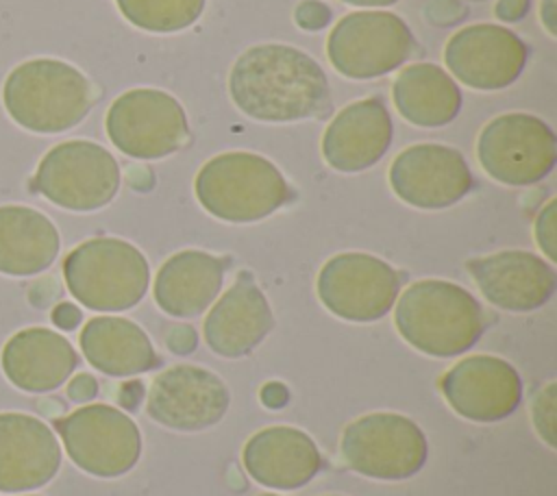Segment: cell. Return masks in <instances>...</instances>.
I'll use <instances>...</instances> for the list:
<instances>
[{
	"label": "cell",
	"instance_id": "6da1fadb",
	"mask_svg": "<svg viewBox=\"0 0 557 496\" xmlns=\"http://www.w3.org/2000/svg\"><path fill=\"white\" fill-rule=\"evenodd\" d=\"M233 104L257 122L287 124L326 115L331 87L320 63L287 44H257L228 72Z\"/></svg>",
	"mask_w": 557,
	"mask_h": 496
},
{
	"label": "cell",
	"instance_id": "7a4b0ae2",
	"mask_svg": "<svg viewBox=\"0 0 557 496\" xmlns=\"http://www.w3.org/2000/svg\"><path fill=\"white\" fill-rule=\"evenodd\" d=\"M392 309L398 335L426 357H459L485 331V313L479 300L466 287L442 278L411 283Z\"/></svg>",
	"mask_w": 557,
	"mask_h": 496
},
{
	"label": "cell",
	"instance_id": "3957f363",
	"mask_svg": "<svg viewBox=\"0 0 557 496\" xmlns=\"http://www.w3.org/2000/svg\"><path fill=\"white\" fill-rule=\"evenodd\" d=\"M2 104L9 117L30 133H63L91 111L94 87L72 63L37 57L9 72Z\"/></svg>",
	"mask_w": 557,
	"mask_h": 496
},
{
	"label": "cell",
	"instance_id": "277c9868",
	"mask_svg": "<svg viewBox=\"0 0 557 496\" xmlns=\"http://www.w3.org/2000/svg\"><path fill=\"white\" fill-rule=\"evenodd\" d=\"M194 194L209 215L231 224L259 222L294 196L270 159L246 150L220 152L202 163Z\"/></svg>",
	"mask_w": 557,
	"mask_h": 496
},
{
	"label": "cell",
	"instance_id": "5b68a950",
	"mask_svg": "<svg viewBox=\"0 0 557 496\" xmlns=\"http://www.w3.org/2000/svg\"><path fill=\"white\" fill-rule=\"evenodd\" d=\"M67 292L91 311H126L139 305L150 285L146 255L120 237H91L63 261Z\"/></svg>",
	"mask_w": 557,
	"mask_h": 496
},
{
	"label": "cell",
	"instance_id": "8992f818",
	"mask_svg": "<svg viewBox=\"0 0 557 496\" xmlns=\"http://www.w3.org/2000/svg\"><path fill=\"white\" fill-rule=\"evenodd\" d=\"M122 183L115 157L100 144L70 139L52 146L39 161L33 189L52 204L89 213L107 207Z\"/></svg>",
	"mask_w": 557,
	"mask_h": 496
},
{
	"label": "cell",
	"instance_id": "52a82bcc",
	"mask_svg": "<svg viewBox=\"0 0 557 496\" xmlns=\"http://www.w3.org/2000/svg\"><path fill=\"white\" fill-rule=\"evenodd\" d=\"M344 463L376 481H405L422 470L429 444L422 429L407 416L374 411L352 420L339 439Z\"/></svg>",
	"mask_w": 557,
	"mask_h": 496
},
{
	"label": "cell",
	"instance_id": "ba28073f",
	"mask_svg": "<svg viewBox=\"0 0 557 496\" xmlns=\"http://www.w3.org/2000/svg\"><path fill=\"white\" fill-rule=\"evenodd\" d=\"M104 128L122 154L141 161L165 159L189 139L183 104L172 94L152 87L120 94L107 109Z\"/></svg>",
	"mask_w": 557,
	"mask_h": 496
},
{
	"label": "cell",
	"instance_id": "9c48e42d",
	"mask_svg": "<svg viewBox=\"0 0 557 496\" xmlns=\"http://www.w3.org/2000/svg\"><path fill=\"white\" fill-rule=\"evenodd\" d=\"M476 161L496 183L527 187L546 178L557 163L553 128L531 113L492 117L476 137Z\"/></svg>",
	"mask_w": 557,
	"mask_h": 496
},
{
	"label": "cell",
	"instance_id": "30bf717a",
	"mask_svg": "<svg viewBox=\"0 0 557 496\" xmlns=\"http://www.w3.org/2000/svg\"><path fill=\"white\" fill-rule=\"evenodd\" d=\"M413 48L409 26L389 11L348 13L326 37V57L333 70L352 80L394 72L411 57Z\"/></svg>",
	"mask_w": 557,
	"mask_h": 496
},
{
	"label": "cell",
	"instance_id": "8fae6325",
	"mask_svg": "<svg viewBox=\"0 0 557 496\" xmlns=\"http://www.w3.org/2000/svg\"><path fill=\"white\" fill-rule=\"evenodd\" d=\"M67 457L83 472L115 479L131 472L141 457V433L131 416L111 405L94 402L57 420Z\"/></svg>",
	"mask_w": 557,
	"mask_h": 496
},
{
	"label": "cell",
	"instance_id": "7c38bea8",
	"mask_svg": "<svg viewBox=\"0 0 557 496\" xmlns=\"http://www.w3.org/2000/svg\"><path fill=\"white\" fill-rule=\"evenodd\" d=\"M400 292V274L370 252H339L324 261L315 278L322 307L346 322L385 318Z\"/></svg>",
	"mask_w": 557,
	"mask_h": 496
},
{
	"label": "cell",
	"instance_id": "4fadbf2b",
	"mask_svg": "<svg viewBox=\"0 0 557 496\" xmlns=\"http://www.w3.org/2000/svg\"><path fill=\"white\" fill-rule=\"evenodd\" d=\"M231 405L226 383L211 370L178 363L159 372L146 392V413L165 429L198 433L218 424Z\"/></svg>",
	"mask_w": 557,
	"mask_h": 496
},
{
	"label": "cell",
	"instance_id": "5bb4252c",
	"mask_svg": "<svg viewBox=\"0 0 557 496\" xmlns=\"http://www.w3.org/2000/svg\"><path fill=\"white\" fill-rule=\"evenodd\" d=\"M387 181L398 200L422 211L457 204L474 183L463 154L444 144L407 146L392 159Z\"/></svg>",
	"mask_w": 557,
	"mask_h": 496
},
{
	"label": "cell",
	"instance_id": "9a60e30c",
	"mask_svg": "<svg viewBox=\"0 0 557 496\" xmlns=\"http://www.w3.org/2000/svg\"><path fill=\"white\" fill-rule=\"evenodd\" d=\"M446 405L470 422H498L522 402V379L518 370L496 355H470L453 363L440 379Z\"/></svg>",
	"mask_w": 557,
	"mask_h": 496
},
{
	"label": "cell",
	"instance_id": "2e32d148",
	"mask_svg": "<svg viewBox=\"0 0 557 496\" xmlns=\"http://www.w3.org/2000/svg\"><path fill=\"white\" fill-rule=\"evenodd\" d=\"M527 44L500 24H470L444 46L448 72L466 87L496 91L509 87L527 65Z\"/></svg>",
	"mask_w": 557,
	"mask_h": 496
},
{
	"label": "cell",
	"instance_id": "e0dca14e",
	"mask_svg": "<svg viewBox=\"0 0 557 496\" xmlns=\"http://www.w3.org/2000/svg\"><path fill=\"white\" fill-rule=\"evenodd\" d=\"M483 298L509 313L544 307L557 287L555 268L527 250H498L466 263Z\"/></svg>",
	"mask_w": 557,
	"mask_h": 496
},
{
	"label": "cell",
	"instance_id": "ac0fdd59",
	"mask_svg": "<svg viewBox=\"0 0 557 496\" xmlns=\"http://www.w3.org/2000/svg\"><path fill=\"white\" fill-rule=\"evenodd\" d=\"M274 328L272 307L248 272L211 305L202 335L207 346L224 359H239L252 352Z\"/></svg>",
	"mask_w": 557,
	"mask_h": 496
},
{
	"label": "cell",
	"instance_id": "d6986e66",
	"mask_svg": "<svg viewBox=\"0 0 557 496\" xmlns=\"http://www.w3.org/2000/svg\"><path fill=\"white\" fill-rule=\"evenodd\" d=\"M392 135V117L383 100H355L326 124L320 141L322 159L344 174L363 172L383 159Z\"/></svg>",
	"mask_w": 557,
	"mask_h": 496
},
{
	"label": "cell",
	"instance_id": "ffe728a7",
	"mask_svg": "<svg viewBox=\"0 0 557 496\" xmlns=\"http://www.w3.org/2000/svg\"><path fill=\"white\" fill-rule=\"evenodd\" d=\"M61 446L52 429L28 413H0V492H28L54 479Z\"/></svg>",
	"mask_w": 557,
	"mask_h": 496
},
{
	"label": "cell",
	"instance_id": "44dd1931",
	"mask_svg": "<svg viewBox=\"0 0 557 496\" xmlns=\"http://www.w3.org/2000/svg\"><path fill=\"white\" fill-rule=\"evenodd\" d=\"M242 461L252 481L278 492L305 487L322 468L315 442L289 424L265 426L250 435Z\"/></svg>",
	"mask_w": 557,
	"mask_h": 496
},
{
	"label": "cell",
	"instance_id": "7402d4cb",
	"mask_svg": "<svg viewBox=\"0 0 557 496\" xmlns=\"http://www.w3.org/2000/svg\"><path fill=\"white\" fill-rule=\"evenodd\" d=\"M0 365L17 389L46 394L70 379L78 365V355L61 333L30 326L9 337L0 352Z\"/></svg>",
	"mask_w": 557,
	"mask_h": 496
},
{
	"label": "cell",
	"instance_id": "603a6c76",
	"mask_svg": "<svg viewBox=\"0 0 557 496\" xmlns=\"http://www.w3.org/2000/svg\"><path fill=\"white\" fill-rule=\"evenodd\" d=\"M228 261L205 250L187 248L168 257L157 270L152 296L172 318H196L218 298Z\"/></svg>",
	"mask_w": 557,
	"mask_h": 496
},
{
	"label": "cell",
	"instance_id": "cb8c5ba5",
	"mask_svg": "<svg viewBox=\"0 0 557 496\" xmlns=\"http://www.w3.org/2000/svg\"><path fill=\"white\" fill-rule=\"evenodd\" d=\"M78 344L91 368L115 379H131L161 363L148 333L133 320L120 315H96L87 320Z\"/></svg>",
	"mask_w": 557,
	"mask_h": 496
},
{
	"label": "cell",
	"instance_id": "d4e9b609",
	"mask_svg": "<svg viewBox=\"0 0 557 496\" xmlns=\"http://www.w3.org/2000/svg\"><path fill=\"white\" fill-rule=\"evenodd\" d=\"M61 237L52 220L26 204L0 207V272L33 276L52 265Z\"/></svg>",
	"mask_w": 557,
	"mask_h": 496
},
{
	"label": "cell",
	"instance_id": "484cf974",
	"mask_svg": "<svg viewBox=\"0 0 557 496\" xmlns=\"http://www.w3.org/2000/svg\"><path fill=\"white\" fill-rule=\"evenodd\" d=\"M392 100L403 120L422 128L446 126L461 109L459 85L435 63L403 67L392 83Z\"/></svg>",
	"mask_w": 557,
	"mask_h": 496
},
{
	"label": "cell",
	"instance_id": "4316f807",
	"mask_svg": "<svg viewBox=\"0 0 557 496\" xmlns=\"http://www.w3.org/2000/svg\"><path fill=\"white\" fill-rule=\"evenodd\" d=\"M115 4L126 22L159 35L189 28L205 9V0H115Z\"/></svg>",
	"mask_w": 557,
	"mask_h": 496
},
{
	"label": "cell",
	"instance_id": "83f0119b",
	"mask_svg": "<svg viewBox=\"0 0 557 496\" xmlns=\"http://www.w3.org/2000/svg\"><path fill=\"white\" fill-rule=\"evenodd\" d=\"M531 422L537 437L548 446L557 448V383L548 381L531 398Z\"/></svg>",
	"mask_w": 557,
	"mask_h": 496
},
{
	"label": "cell",
	"instance_id": "f1b7e54d",
	"mask_svg": "<svg viewBox=\"0 0 557 496\" xmlns=\"http://www.w3.org/2000/svg\"><path fill=\"white\" fill-rule=\"evenodd\" d=\"M533 237L548 263L557 261V200L550 198L537 213L533 224Z\"/></svg>",
	"mask_w": 557,
	"mask_h": 496
},
{
	"label": "cell",
	"instance_id": "f546056e",
	"mask_svg": "<svg viewBox=\"0 0 557 496\" xmlns=\"http://www.w3.org/2000/svg\"><path fill=\"white\" fill-rule=\"evenodd\" d=\"M294 20L305 30H318L324 28L331 20V9L318 0H305L298 4Z\"/></svg>",
	"mask_w": 557,
	"mask_h": 496
},
{
	"label": "cell",
	"instance_id": "4dcf8cb0",
	"mask_svg": "<svg viewBox=\"0 0 557 496\" xmlns=\"http://www.w3.org/2000/svg\"><path fill=\"white\" fill-rule=\"evenodd\" d=\"M165 344L172 352L176 355H189L191 350H196L198 346V335L194 331V326L189 324H178V326H172L165 335Z\"/></svg>",
	"mask_w": 557,
	"mask_h": 496
},
{
	"label": "cell",
	"instance_id": "1f68e13d",
	"mask_svg": "<svg viewBox=\"0 0 557 496\" xmlns=\"http://www.w3.org/2000/svg\"><path fill=\"white\" fill-rule=\"evenodd\" d=\"M98 394V383L91 374L81 372L67 383V398L74 402H89Z\"/></svg>",
	"mask_w": 557,
	"mask_h": 496
},
{
	"label": "cell",
	"instance_id": "d6a6232c",
	"mask_svg": "<svg viewBox=\"0 0 557 496\" xmlns=\"http://www.w3.org/2000/svg\"><path fill=\"white\" fill-rule=\"evenodd\" d=\"M81 320H83V313H81V309H78L76 305H72V302H59V305L52 309V322H54V326H59V328H63V331L76 328V326L81 324Z\"/></svg>",
	"mask_w": 557,
	"mask_h": 496
},
{
	"label": "cell",
	"instance_id": "836d02e7",
	"mask_svg": "<svg viewBox=\"0 0 557 496\" xmlns=\"http://www.w3.org/2000/svg\"><path fill=\"white\" fill-rule=\"evenodd\" d=\"M144 396H146V389H144L141 381H135V379H131V381H126V383L120 387V394H117V402H120V407H122V409L135 411V409L141 405Z\"/></svg>",
	"mask_w": 557,
	"mask_h": 496
},
{
	"label": "cell",
	"instance_id": "e575fe53",
	"mask_svg": "<svg viewBox=\"0 0 557 496\" xmlns=\"http://www.w3.org/2000/svg\"><path fill=\"white\" fill-rule=\"evenodd\" d=\"M259 398H261V402H263L268 409H281L283 405H287L289 392H287V387H285L283 383L270 381V383H265V385L261 387Z\"/></svg>",
	"mask_w": 557,
	"mask_h": 496
},
{
	"label": "cell",
	"instance_id": "d590c367",
	"mask_svg": "<svg viewBox=\"0 0 557 496\" xmlns=\"http://www.w3.org/2000/svg\"><path fill=\"white\" fill-rule=\"evenodd\" d=\"M529 9V0H498L496 4V17L500 20H507V22H513V20H520Z\"/></svg>",
	"mask_w": 557,
	"mask_h": 496
},
{
	"label": "cell",
	"instance_id": "8d00e7d4",
	"mask_svg": "<svg viewBox=\"0 0 557 496\" xmlns=\"http://www.w3.org/2000/svg\"><path fill=\"white\" fill-rule=\"evenodd\" d=\"M553 2L555 0H544V4H542V24H544V28L548 30V35H557V26H555V7H553Z\"/></svg>",
	"mask_w": 557,
	"mask_h": 496
},
{
	"label": "cell",
	"instance_id": "74e56055",
	"mask_svg": "<svg viewBox=\"0 0 557 496\" xmlns=\"http://www.w3.org/2000/svg\"><path fill=\"white\" fill-rule=\"evenodd\" d=\"M342 2L352 4V7H363V9H368V7H389V4H394V2H398V0H342Z\"/></svg>",
	"mask_w": 557,
	"mask_h": 496
},
{
	"label": "cell",
	"instance_id": "f35d334b",
	"mask_svg": "<svg viewBox=\"0 0 557 496\" xmlns=\"http://www.w3.org/2000/svg\"><path fill=\"white\" fill-rule=\"evenodd\" d=\"M261 496H276V494H261Z\"/></svg>",
	"mask_w": 557,
	"mask_h": 496
},
{
	"label": "cell",
	"instance_id": "ab89813d",
	"mask_svg": "<svg viewBox=\"0 0 557 496\" xmlns=\"http://www.w3.org/2000/svg\"><path fill=\"white\" fill-rule=\"evenodd\" d=\"M326 496H342V494H326Z\"/></svg>",
	"mask_w": 557,
	"mask_h": 496
}]
</instances>
